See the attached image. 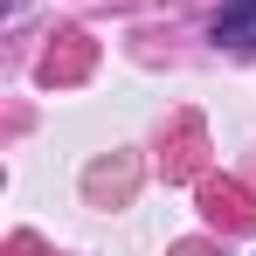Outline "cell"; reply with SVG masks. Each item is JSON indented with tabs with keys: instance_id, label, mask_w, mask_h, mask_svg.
I'll use <instances>...</instances> for the list:
<instances>
[{
	"instance_id": "obj_1",
	"label": "cell",
	"mask_w": 256,
	"mask_h": 256,
	"mask_svg": "<svg viewBox=\"0 0 256 256\" xmlns=\"http://www.w3.org/2000/svg\"><path fill=\"white\" fill-rule=\"evenodd\" d=\"M214 42L236 48V56H250V48H256V0H222V14H214Z\"/></svg>"
}]
</instances>
